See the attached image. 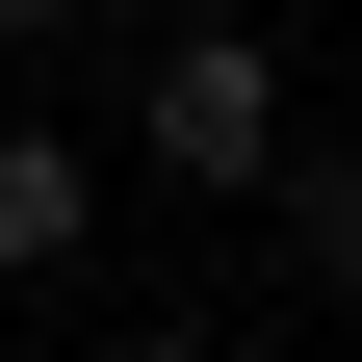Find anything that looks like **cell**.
<instances>
[{
	"instance_id": "3957f363",
	"label": "cell",
	"mask_w": 362,
	"mask_h": 362,
	"mask_svg": "<svg viewBox=\"0 0 362 362\" xmlns=\"http://www.w3.org/2000/svg\"><path fill=\"white\" fill-rule=\"evenodd\" d=\"M285 207H310V259H337V310H362V181H337V156H285Z\"/></svg>"
},
{
	"instance_id": "7a4b0ae2",
	"label": "cell",
	"mask_w": 362,
	"mask_h": 362,
	"mask_svg": "<svg viewBox=\"0 0 362 362\" xmlns=\"http://www.w3.org/2000/svg\"><path fill=\"white\" fill-rule=\"evenodd\" d=\"M78 233H104V156L78 129H0V285H52Z\"/></svg>"
},
{
	"instance_id": "277c9868",
	"label": "cell",
	"mask_w": 362,
	"mask_h": 362,
	"mask_svg": "<svg viewBox=\"0 0 362 362\" xmlns=\"http://www.w3.org/2000/svg\"><path fill=\"white\" fill-rule=\"evenodd\" d=\"M104 362H207V337H181V310H129V337H104Z\"/></svg>"
},
{
	"instance_id": "5b68a950",
	"label": "cell",
	"mask_w": 362,
	"mask_h": 362,
	"mask_svg": "<svg viewBox=\"0 0 362 362\" xmlns=\"http://www.w3.org/2000/svg\"><path fill=\"white\" fill-rule=\"evenodd\" d=\"M52 26H78V0H0V52H52Z\"/></svg>"
},
{
	"instance_id": "6da1fadb",
	"label": "cell",
	"mask_w": 362,
	"mask_h": 362,
	"mask_svg": "<svg viewBox=\"0 0 362 362\" xmlns=\"http://www.w3.org/2000/svg\"><path fill=\"white\" fill-rule=\"evenodd\" d=\"M129 156L156 181H285V52H259V26H181V52L129 78Z\"/></svg>"
}]
</instances>
